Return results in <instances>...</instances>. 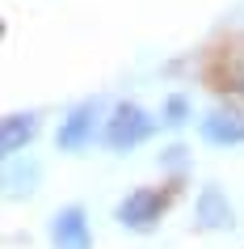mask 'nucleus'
I'll return each instance as SVG.
<instances>
[{
    "instance_id": "7ed1b4c3",
    "label": "nucleus",
    "mask_w": 244,
    "mask_h": 249,
    "mask_svg": "<svg viewBox=\"0 0 244 249\" xmlns=\"http://www.w3.org/2000/svg\"><path fill=\"white\" fill-rule=\"evenodd\" d=\"M164 211V195L160 190H130L122 203H118V220L127 228H152Z\"/></svg>"
},
{
    "instance_id": "20e7f679",
    "label": "nucleus",
    "mask_w": 244,
    "mask_h": 249,
    "mask_svg": "<svg viewBox=\"0 0 244 249\" xmlns=\"http://www.w3.org/2000/svg\"><path fill=\"white\" fill-rule=\"evenodd\" d=\"M206 144L215 148H231V144H244V114L240 110H211V114L198 123Z\"/></svg>"
},
{
    "instance_id": "6e6552de",
    "label": "nucleus",
    "mask_w": 244,
    "mask_h": 249,
    "mask_svg": "<svg viewBox=\"0 0 244 249\" xmlns=\"http://www.w3.org/2000/svg\"><path fill=\"white\" fill-rule=\"evenodd\" d=\"M34 182H38V165H30V169H9V178H4V186H9V195H30V190H34Z\"/></svg>"
},
{
    "instance_id": "423d86ee",
    "label": "nucleus",
    "mask_w": 244,
    "mask_h": 249,
    "mask_svg": "<svg viewBox=\"0 0 244 249\" xmlns=\"http://www.w3.org/2000/svg\"><path fill=\"white\" fill-rule=\"evenodd\" d=\"M34 131H38V118L34 114H9L0 123V152H4V157L21 152V148L34 140Z\"/></svg>"
},
{
    "instance_id": "39448f33",
    "label": "nucleus",
    "mask_w": 244,
    "mask_h": 249,
    "mask_svg": "<svg viewBox=\"0 0 244 249\" xmlns=\"http://www.w3.org/2000/svg\"><path fill=\"white\" fill-rule=\"evenodd\" d=\"M51 241H55V249H89L93 236H89V224H84V211L64 207L51 220Z\"/></svg>"
},
{
    "instance_id": "f03ea898",
    "label": "nucleus",
    "mask_w": 244,
    "mask_h": 249,
    "mask_svg": "<svg viewBox=\"0 0 244 249\" xmlns=\"http://www.w3.org/2000/svg\"><path fill=\"white\" fill-rule=\"evenodd\" d=\"M101 110L105 102L101 97H89V102H80L72 114L59 123V135H55V144L64 148V152H76V148H84L93 140V131H97V123H101Z\"/></svg>"
},
{
    "instance_id": "0eeeda50",
    "label": "nucleus",
    "mask_w": 244,
    "mask_h": 249,
    "mask_svg": "<svg viewBox=\"0 0 244 249\" xmlns=\"http://www.w3.org/2000/svg\"><path fill=\"white\" fill-rule=\"evenodd\" d=\"M231 220H236L231 215V203L219 195L215 186H206L202 195H198V224L215 232V228H231Z\"/></svg>"
},
{
    "instance_id": "f257e3e1",
    "label": "nucleus",
    "mask_w": 244,
    "mask_h": 249,
    "mask_svg": "<svg viewBox=\"0 0 244 249\" xmlns=\"http://www.w3.org/2000/svg\"><path fill=\"white\" fill-rule=\"evenodd\" d=\"M152 127L156 123L143 114L135 102H122V106H114V114L105 123V144L114 148V152H127V148L143 144V140L152 135Z\"/></svg>"
},
{
    "instance_id": "1a4fd4ad",
    "label": "nucleus",
    "mask_w": 244,
    "mask_h": 249,
    "mask_svg": "<svg viewBox=\"0 0 244 249\" xmlns=\"http://www.w3.org/2000/svg\"><path fill=\"white\" fill-rule=\"evenodd\" d=\"M185 118H190V102H185L181 93H173V97L164 102V114H160V123H164V127H181Z\"/></svg>"
},
{
    "instance_id": "9d476101",
    "label": "nucleus",
    "mask_w": 244,
    "mask_h": 249,
    "mask_svg": "<svg viewBox=\"0 0 244 249\" xmlns=\"http://www.w3.org/2000/svg\"><path fill=\"white\" fill-rule=\"evenodd\" d=\"M181 157H185V148H168V152H164V165H173V169H177Z\"/></svg>"
}]
</instances>
